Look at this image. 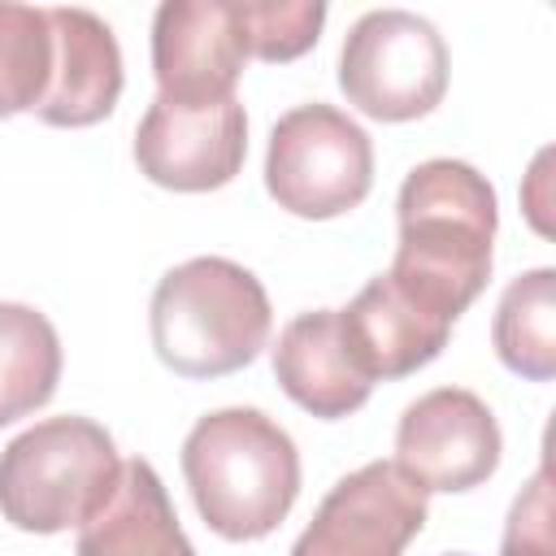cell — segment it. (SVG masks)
<instances>
[{
	"instance_id": "obj_6",
	"label": "cell",
	"mask_w": 556,
	"mask_h": 556,
	"mask_svg": "<svg viewBox=\"0 0 556 556\" xmlns=\"http://www.w3.org/2000/svg\"><path fill=\"white\" fill-rule=\"evenodd\" d=\"M339 87L374 122L426 117L447 91V43L408 9H374L343 39Z\"/></svg>"
},
{
	"instance_id": "obj_18",
	"label": "cell",
	"mask_w": 556,
	"mask_h": 556,
	"mask_svg": "<svg viewBox=\"0 0 556 556\" xmlns=\"http://www.w3.org/2000/svg\"><path fill=\"white\" fill-rule=\"evenodd\" d=\"M500 556H556V543H552V486H547V469H539V473L530 478V486L513 500Z\"/></svg>"
},
{
	"instance_id": "obj_12",
	"label": "cell",
	"mask_w": 556,
	"mask_h": 556,
	"mask_svg": "<svg viewBox=\"0 0 556 556\" xmlns=\"http://www.w3.org/2000/svg\"><path fill=\"white\" fill-rule=\"evenodd\" d=\"M339 330L343 343L356 361V369L378 382V378H404L421 365H430L443 348L452 326L417 308L387 274H374L348 308H339Z\"/></svg>"
},
{
	"instance_id": "obj_13",
	"label": "cell",
	"mask_w": 556,
	"mask_h": 556,
	"mask_svg": "<svg viewBox=\"0 0 556 556\" xmlns=\"http://www.w3.org/2000/svg\"><path fill=\"white\" fill-rule=\"evenodd\" d=\"M274 378L291 404L321 421L356 413L374 391V382L356 369L343 343L339 308H313L282 326L274 343Z\"/></svg>"
},
{
	"instance_id": "obj_19",
	"label": "cell",
	"mask_w": 556,
	"mask_h": 556,
	"mask_svg": "<svg viewBox=\"0 0 556 556\" xmlns=\"http://www.w3.org/2000/svg\"><path fill=\"white\" fill-rule=\"evenodd\" d=\"M447 556H465V552H447Z\"/></svg>"
},
{
	"instance_id": "obj_10",
	"label": "cell",
	"mask_w": 556,
	"mask_h": 556,
	"mask_svg": "<svg viewBox=\"0 0 556 556\" xmlns=\"http://www.w3.org/2000/svg\"><path fill=\"white\" fill-rule=\"evenodd\" d=\"M248 65L239 0H165L152 17L156 96L178 104H213L235 96Z\"/></svg>"
},
{
	"instance_id": "obj_5",
	"label": "cell",
	"mask_w": 556,
	"mask_h": 556,
	"mask_svg": "<svg viewBox=\"0 0 556 556\" xmlns=\"http://www.w3.org/2000/svg\"><path fill=\"white\" fill-rule=\"evenodd\" d=\"M374 187V143L334 104L287 109L265 148V191L278 208L326 222L356 208Z\"/></svg>"
},
{
	"instance_id": "obj_3",
	"label": "cell",
	"mask_w": 556,
	"mask_h": 556,
	"mask_svg": "<svg viewBox=\"0 0 556 556\" xmlns=\"http://www.w3.org/2000/svg\"><path fill=\"white\" fill-rule=\"evenodd\" d=\"M274 308L252 269L226 256L174 265L148 308L152 348L178 378H226L252 365L269 339Z\"/></svg>"
},
{
	"instance_id": "obj_16",
	"label": "cell",
	"mask_w": 556,
	"mask_h": 556,
	"mask_svg": "<svg viewBox=\"0 0 556 556\" xmlns=\"http://www.w3.org/2000/svg\"><path fill=\"white\" fill-rule=\"evenodd\" d=\"M491 343H495V356L530 382H547L556 374V269L552 265H539L504 287L491 321Z\"/></svg>"
},
{
	"instance_id": "obj_17",
	"label": "cell",
	"mask_w": 556,
	"mask_h": 556,
	"mask_svg": "<svg viewBox=\"0 0 556 556\" xmlns=\"http://www.w3.org/2000/svg\"><path fill=\"white\" fill-rule=\"evenodd\" d=\"M326 22L317 0H239V26L248 56L256 61H295L304 56Z\"/></svg>"
},
{
	"instance_id": "obj_1",
	"label": "cell",
	"mask_w": 556,
	"mask_h": 556,
	"mask_svg": "<svg viewBox=\"0 0 556 556\" xmlns=\"http://www.w3.org/2000/svg\"><path fill=\"white\" fill-rule=\"evenodd\" d=\"M395 222L400 239L387 278L417 308L456 326L491 278V243L500 222L491 182L469 161H421L400 187Z\"/></svg>"
},
{
	"instance_id": "obj_8",
	"label": "cell",
	"mask_w": 556,
	"mask_h": 556,
	"mask_svg": "<svg viewBox=\"0 0 556 556\" xmlns=\"http://www.w3.org/2000/svg\"><path fill=\"white\" fill-rule=\"evenodd\" d=\"M248 156V113L239 96L178 104L156 96L135 130V165L165 191H217Z\"/></svg>"
},
{
	"instance_id": "obj_14",
	"label": "cell",
	"mask_w": 556,
	"mask_h": 556,
	"mask_svg": "<svg viewBox=\"0 0 556 556\" xmlns=\"http://www.w3.org/2000/svg\"><path fill=\"white\" fill-rule=\"evenodd\" d=\"M74 556H195L156 469L135 456L100 513L78 526Z\"/></svg>"
},
{
	"instance_id": "obj_11",
	"label": "cell",
	"mask_w": 556,
	"mask_h": 556,
	"mask_svg": "<svg viewBox=\"0 0 556 556\" xmlns=\"http://www.w3.org/2000/svg\"><path fill=\"white\" fill-rule=\"evenodd\" d=\"M52 83L35 117L43 126H96L122 96V48L113 26L91 9H48Z\"/></svg>"
},
{
	"instance_id": "obj_9",
	"label": "cell",
	"mask_w": 556,
	"mask_h": 556,
	"mask_svg": "<svg viewBox=\"0 0 556 556\" xmlns=\"http://www.w3.org/2000/svg\"><path fill=\"white\" fill-rule=\"evenodd\" d=\"M500 421L482 395L439 387L417 395L395 426V465L430 491H473L500 469Z\"/></svg>"
},
{
	"instance_id": "obj_2",
	"label": "cell",
	"mask_w": 556,
	"mask_h": 556,
	"mask_svg": "<svg viewBox=\"0 0 556 556\" xmlns=\"http://www.w3.org/2000/svg\"><path fill=\"white\" fill-rule=\"evenodd\" d=\"M182 478L213 534L252 543L274 534L291 513L300 495V452L269 413L217 408L182 439Z\"/></svg>"
},
{
	"instance_id": "obj_7",
	"label": "cell",
	"mask_w": 556,
	"mask_h": 556,
	"mask_svg": "<svg viewBox=\"0 0 556 556\" xmlns=\"http://www.w3.org/2000/svg\"><path fill=\"white\" fill-rule=\"evenodd\" d=\"M426 513V491L395 460H369L330 486L291 556H404Z\"/></svg>"
},
{
	"instance_id": "obj_15",
	"label": "cell",
	"mask_w": 556,
	"mask_h": 556,
	"mask_svg": "<svg viewBox=\"0 0 556 556\" xmlns=\"http://www.w3.org/2000/svg\"><path fill=\"white\" fill-rule=\"evenodd\" d=\"M61 382L56 326L17 300H0V426L30 417Z\"/></svg>"
},
{
	"instance_id": "obj_4",
	"label": "cell",
	"mask_w": 556,
	"mask_h": 556,
	"mask_svg": "<svg viewBox=\"0 0 556 556\" xmlns=\"http://www.w3.org/2000/svg\"><path fill=\"white\" fill-rule=\"evenodd\" d=\"M122 478L117 443L91 417H43L0 452V517L26 534H61L104 508Z\"/></svg>"
}]
</instances>
